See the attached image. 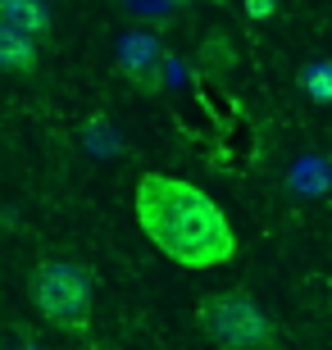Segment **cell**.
I'll use <instances>...</instances> for the list:
<instances>
[{"label": "cell", "mask_w": 332, "mask_h": 350, "mask_svg": "<svg viewBox=\"0 0 332 350\" xmlns=\"http://www.w3.org/2000/svg\"><path fill=\"white\" fill-rule=\"evenodd\" d=\"M137 223L151 237V246L173 260L178 269H223L237 255V232H232L228 214L209 200V196L187 178L173 173H141L137 182Z\"/></svg>", "instance_id": "cell-1"}, {"label": "cell", "mask_w": 332, "mask_h": 350, "mask_svg": "<svg viewBox=\"0 0 332 350\" xmlns=\"http://www.w3.org/2000/svg\"><path fill=\"white\" fill-rule=\"evenodd\" d=\"M27 296H32V310H41L46 323L77 332L91 314V273L68 260H41L32 269Z\"/></svg>", "instance_id": "cell-2"}, {"label": "cell", "mask_w": 332, "mask_h": 350, "mask_svg": "<svg viewBox=\"0 0 332 350\" xmlns=\"http://www.w3.org/2000/svg\"><path fill=\"white\" fill-rule=\"evenodd\" d=\"M201 323L214 337V346H259V341L278 337L273 319L246 291H214V296H205L201 300Z\"/></svg>", "instance_id": "cell-3"}, {"label": "cell", "mask_w": 332, "mask_h": 350, "mask_svg": "<svg viewBox=\"0 0 332 350\" xmlns=\"http://www.w3.org/2000/svg\"><path fill=\"white\" fill-rule=\"evenodd\" d=\"M118 78L132 82L141 96H155L164 87V51L146 32H128L118 41Z\"/></svg>", "instance_id": "cell-4"}, {"label": "cell", "mask_w": 332, "mask_h": 350, "mask_svg": "<svg viewBox=\"0 0 332 350\" xmlns=\"http://www.w3.org/2000/svg\"><path fill=\"white\" fill-rule=\"evenodd\" d=\"M237 68V51H232V37L223 32V27H214V32H205L201 41V51H196V73L201 78H214L223 82Z\"/></svg>", "instance_id": "cell-5"}, {"label": "cell", "mask_w": 332, "mask_h": 350, "mask_svg": "<svg viewBox=\"0 0 332 350\" xmlns=\"http://www.w3.org/2000/svg\"><path fill=\"white\" fill-rule=\"evenodd\" d=\"M0 68L5 73H32L37 68V37H27L10 18H0Z\"/></svg>", "instance_id": "cell-6"}, {"label": "cell", "mask_w": 332, "mask_h": 350, "mask_svg": "<svg viewBox=\"0 0 332 350\" xmlns=\"http://www.w3.org/2000/svg\"><path fill=\"white\" fill-rule=\"evenodd\" d=\"M0 18H10L14 27H23L27 37H46V5L41 0H5V10H0Z\"/></svg>", "instance_id": "cell-7"}, {"label": "cell", "mask_w": 332, "mask_h": 350, "mask_svg": "<svg viewBox=\"0 0 332 350\" xmlns=\"http://www.w3.org/2000/svg\"><path fill=\"white\" fill-rule=\"evenodd\" d=\"M301 87L309 91V100H314V105H328L332 100V68L323 64V59L305 64V68H301Z\"/></svg>", "instance_id": "cell-8"}, {"label": "cell", "mask_w": 332, "mask_h": 350, "mask_svg": "<svg viewBox=\"0 0 332 350\" xmlns=\"http://www.w3.org/2000/svg\"><path fill=\"white\" fill-rule=\"evenodd\" d=\"M273 10H278V0H246V14L251 18H268Z\"/></svg>", "instance_id": "cell-9"}, {"label": "cell", "mask_w": 332, "mask_h": 350, "mask_svg": "<svg viewBox=\"0 0 332 350\" xmlns=\"http://www.w3.org/2000/svg\"><path fill=\"white\" fill-rule=\"evenodd\" d=\"M218 350H282V341L273 337V341H259V346H218Z\"/></svg>", "instance_id": "cell-10"}, {"label": "cell", "mask_w": 332, "mask_h": 350, "mask_svg": "<svg viewBox=\"0 0 332 350\" xmlns=\"http://www.w3.org/2000/svg\"><path fill=\"white\" fill-rule=\"evenodd\" d=\"M168 5H192V0H168Z\"/></svg>", "instance_id": "cell-11"}]
</instances>
